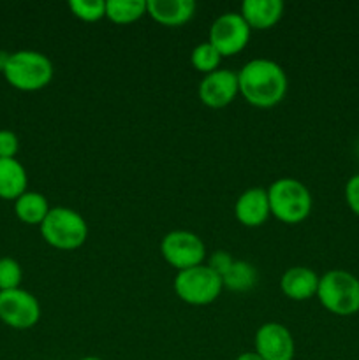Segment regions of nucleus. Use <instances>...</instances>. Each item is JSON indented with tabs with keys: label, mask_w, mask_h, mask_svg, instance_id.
<instances>
[{
	"label": "nucleus",
	"mask_w": 359,
	"mask_h": 360,
	"mask_svg": "<svg viewBox=\"0 0 359 360\" xmlns=\"http://www.w3.org/2000/svg\"><path fill=\"white\" fill-rule=\"evenodd\" d=\"M239 94L257 108H271L287 94V76L277 62L253 58L238 72Z\"/></svg>",
	"instance_id": "obj_1"
},
{
	"label": "nucleus",
	"mask_w": 359,
	"mask_h": 360,
	"mask_svg": "<svg viewBox=\"0 0 359 360\" xmlns=\"http://www.w3.org/2000/svg\"><path fill=\"white\" fill-rule=\"evenodd\" d=\"M2 72L7 83L16 90L35 91L53 79V63L44 53L21 49L7 56Z\"/></svg>",
	"instance_id": "obj_2"
},
{
	"label": "nucleus",
	"mask_w": 359,
	"mask_h": 360,
	"mask_svg": "<svg viewBox=\"0 0 359 360\" xmlns=\"http://www.w3.org/2000/svg\"><path fill=\"white\" fill-rule=\"evenodd\" d=\"M317 297L333 315H355L359 311V280L348 271H327L319 280Z\"/></svg>",
	"instance_id": "obj_3"
},
{
	"label": "nucleus",
	"mask_w": 359,
	"mask_h": 360,
	"mask_svg": "<svg viewBox=\"0 0 359 360\" xmlns=\"http://www.w3.org/2000/svg\"><path fill=\"white\" fill-rule=\"evenodd\" d=\"M270 210L273 217L285 224L303 221L312 211V195L301 181L294 178H280L267 188Z\"/></svg>",
	"instance_id": "obj_4"
},
{
	"label": "nucleus",
	"mask_w": 359,
	"mask_h": 360,
	"mask_svg": "<svg viewBox=\"0 0 359 360\" xmlns=\"http://www.w3.org/2000/svg\"><path fill=\"white\" fill-rule=\"evenodd\" d=\"M39 227L44 241L58 250L80 248L88 236V225L84 218L77 211L65 206L51 207Z\"/></svg>",
	"instance_id": "obj_5"
},
{
	"label": "nucleus",
	"mask_w": 359,
	"mask_h": 360,
	"mask_svg": "<svg viewBox=\"0 0 359 360\" xmlns=\"http://www.w3.org/2000/svg\"><path fill=\"white\" fill-rule=\"evenodd\" d=\"M175 292L182 301L189 304H210L220 295L222 278L208 266H196L190 269L178 271L175 276Z\"/></svg>",
	"instance_id": "obj_6"
},
{
	"label": "nucleus",
	"mask_w": 359,
	"mask_h": 360,
	"mask_svg": "<svg viewBox=\"0 0 359 360\" xmlns=\"http://www.w3.org/2000/svg\"><path fill=\"white\" fill-rule=\"evenodd\" d=\"M160 253L165 262L178 271L201 266L206 257V248L199 236L189 231H172L160 241Z\"/></svg>",
	"instance_id": "obj_7"
},
{
	"label": "nucleus",
	"mask_w": 359,
	"mask_h": 360,
	"mask_svg": "<svg viewBox=\"0 0 359 360\" xmlns=\"http://www.w3.org/2000/svg\"><path fill=\"white\" fill-rule=\"evenodd\" d=\"M41 319L37 297L23 288L0 292V320L13 329H32Z\"/></svg>",
	"instance_id": "obj_8"
},
{
	"label": "nucleus",
	"mask_w": 359,
	"mask_h": 360,
	"mask_svg": "<svg viewBox=\"0 0 359 360\" xmlns=\"http://www.w3.org/2000/svg\"><path fill=\"white\" fill-rule=\"evenodd\" d=\"M248 23L238 13H225L213 21L210 28V42L222 56L239 53L250 39Z\"/></svg>",
	"instance_id": "obj_9"
},
{
	"label": "nucleus",
	"mask_w": 359,
	"mask_h": 360,
	"mask_svg": "<svg viewBox=\"0 0 359 360\" xmlns=\"http://www.w3.org/2000/svg\"><path fill=\"white\" fill-rule=\"evenodd\" d=\"M239 94L238 74L231 69H217L204 74L199 84V98L208 108H224Z\"/></svg>",
	"instance_id": "obj_10"
},
{
	"label": "nucleus",
	"mask_w": 359,
	"mask_h": 360,
	"mask_svg": "<svg viewBox=\"0 0 359 360\" xmlns=\"http://www.w3.org/2000/svg\"><path fill=\"white\" fill-rule=\"evenodd\" d=\"M256 352L264 360H292L294 338L282 323H264L256 334Z\"/></svg>",
	"instance_id": "obj_11"
},
{
	"label": "nucleus",
	"mask_w": 359,
	"mask_h": 360,
	"mask_svg": "<svg viewBox=\"0 0 359 360\" xmlns=\"http://www.w3.org/2000/svg\"><path fill=\"white\" fill-rule=\"evenodd\" d=\"M236 218L241 221L246 227H259L267 217L271 214L270 210V199H267V190L259 188H248L238 197L234 206Z\"/></svg>",
	"instance_id": "obj_12"
},
{
	"label": "nucleus",
	"mask_w": 359,
	"mask_h": 360,
	"mask_svg": "<svg viewBox=\"0 0 359 360\" xmlns=\"http://www.w3.org/2000/svg\"><path fill=\"white\" fill-rule=\"evenodd\" d=\"M319 280L317 273L310 267L296 266L291 267L284 273L280 280L282 292L292 301H306V299L317 295L319 288Z\"/></svg>",
	"instance_id": "obj_13"
},
{
	"label": "nucleus",
	"mask_w": 359,
	"mask_h": 360,
	"mask_svg": "<svg viewBox=\"0 0 359 360\" xmlns=\"http://www.w3.org/2000/svg\"><path fill=\"white\" fill-rule=\"evenodd\" d=\"M146 13L168 27L187 23L196 13L194 0H146Z\"/></svg>",
	"instance_id": "obj_14"
},
{
	"label": "nucleus",
	"mask_w": 359,
	"mask_h": 360,
	"mask_svg": "<svg viewBox=\"0 0 359 360\" xmlns=\"http://www.w3.org/2000/svg\"><path fill=\"white\" fill-rule=\"evenodd\" d=\"M241 14L250 28H270L284 14L282 0H245L241 4Z\"/></svg>",
	"instance_id": "obj_15"
},
{
	"label": "nucleus",
	"mask_w": 359,
	"mask_h": 360,
	"mask_svg": "<svg viewBox=\"0 0 359 360\" xmlns=\"http://www.w3.org/2000/svg\"><path fill=\"white\" fill-rule=\"evenodd\" d=\"M28 176L16 158H0V199L16 200L27 192Z\"/></svg>",
	"instance_id": "obj_16"
},
{
	"label": "nucleus",
	"mask_w": 359,
	"mask_h": 360,
	"mask_svg": "<svg viewBox=\"0 0 359 360\" xmlns=\"http://www.w3.org/2000/svg\"><path fill=\"white\" fill-rule=\"evenodd\" d=\"M49 210L51 207L48 199L39 192H25L14 200V213L23 224L28 225H41Z\"/></svg>",
	"instance_id": "obj_17"
},
{
	"label": "nucleus",
	"mask_w": 359,
	"mask_h": 360,
	"mask_svg": "<svg viewBox=\"0 0 359 360\" xmlns=\"http://www.w3.org/2000/svg\"><path fill=\"white\" fill-rule=\"evenodd\" d=\"M146 14V0H108L106 16L115 23H132Z\"/></svg>",
	"instance_id": "obj_18"
},
{
	"label": "nucleus",
	"mask_w": 359,
	"mask_h": 360,
	"mask_svg": "<svg viewBox=\"0 0 359 360\" xmlns=\"http://www.w3.org/2000/svg\"><path fill=\"white\" fill-rule=\"evenodd\" d=\"M257 281V271L252 264L245 260H234L227 273L222 276V283L236 292H245L252 288Z\"/></svg>",
	"instance_id": "obj_19"
},
{
	"label": "nucleus",
	"mask_w": 359,
	"mask_h": 360,
	"mask_svg": "<svg viewBox=\"0 0 359 360\" xmlns=\"http://www.w3.org/2000/svg\"><path fill=\"white\" fill-rule=\"evenodd\" d=\"M220 60L222 55L210 41L197 44L196 48L192 49V55H190L192 65L204 74H210L213 72V70H217L218 65H220Z\"/></svg>",
	"instance_id": "obj_20"
},
{
	"label": "nucleus",
	"mask_w": 359,
	"mask_h": 360,
	"mask_svg": "<svg viewBox=\"0 0 359 360\" xmlns=\"http://www.w3.org/2000/svg\"><path fill=\"white\" fill-rule=\"evenodd\" d=\"M70 11L83 21H99L106 16L104 0H70Z\"/></svg>",
	"instance_id": "obj_21"
},
{
	"label": "nucleus",
	"mask_w": 359,
	"mask_h": 360,
	"mask_svg": "<svg viewBox=\"0 0 359 360\" xmlns=\"http://www.w3.org/2000/svg\"><path fill=\"white\" fill-rule=\"evenodd\" d=\"M21 278H23V271L18 260L2 257L0 259V292L20 288Z\"/></svg>",
	"instance_id": "obj_22"
},
{
	"label": "nucleus",
	"mask_w": 359,
	"mask_h": 360,
	"mask_svg": "<svg viewBox=\"0 0 359 360\" xmlns=\"http://www.w3.org/2000/svg\"><path fill=\"white\" fill-rule=\"evenodd\" d=\"M20 150V139L13 130H0V158H16Z\"/></svg>",
	"instance_id": "obj_23"
},
{
	"label": "nucleus",
	"mask_w": 359,
	"mask_h": 360,
	"mask_svg": "<svg viewBox=\"0 0 359 360\" xmlns=\"http://www.w3.org/2000/svg\"><path fill=\"white\" fill-rule=\"evenodd\" d=\"M345 200L354 214L359 217V174H354L345 185Z\"/></svg>",
	"instance_id": "obj_24"
},
{
	"label": "nucleus",
	"mask_w": 359,
	"mask_h": 360,
	"mask_svg": "<svg viewBox=\"0 0 359 360\" xmlns=\"http://www.w3.org/2000/svg\"><path fill=\"white\" fill-rule=\"evenodd\" d=\"M232 262H234V259H232L227 252H215L213 255L210 257L208 267H210L211 271H215V273L222 278L225 273H227L229 267L232 266Z\"/></svg>",
	"instance_id": "obj_25"
},
{
	"label": "nucleus",
	"mask_w": 359,
	"mask_h": 360,
	"mask_svg": "<svg viewBox=\"0 0 359 360\" xmlns=\"http://www.w3.org/2000/svg\"><path fill=\"white\" fill-rule=\"evenodd\" d=\"M236 360H264L257 352H245V354L239 355Z\"/></svg>",
	"instance_id": "obj_26"
},
{
	"label": "nucleus",
	"mask_w": 359,
	"mask_h": 360,
	"mask_svg": "<svg viewBox=\"0 0 359 360\" xmlns=\"http://www.w3.org/2000/svg\"><path fill=\"white\" fill-rule=\"evenodd\" d=\"M81 360H102V359H99V357H83Z\"/></svg>",
	"instance_id": "obj_27"
}]
</instances>
